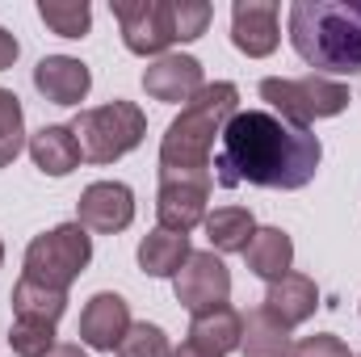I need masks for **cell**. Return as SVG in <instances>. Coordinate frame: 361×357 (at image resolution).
Instances as JSON below:
<instances>
[{"mask_svg":"<svg viewBox=\"0 0 361 357\" xmlns=\"http://www.w3.org/2000/svg\"><path fill=\"white\" fill-rule=\"evenodd\" d=\"M173 4V42H193L206 34L214 8L206 0H169Z\"/></svg>","mask_w":361,"mask_h":357,"instance_id":"cell-27","label":"cell"},{"mask_svg":"<svg viewBox=\"0 0 361 357\" xmlns=\"http://www.w3.org/2000/svg\"><path fill=\"white\" fill-rule=\"evenodd\" d=\"M25 143H30L25 139V109L17 101V92L0 89V169H8Z\"/></svg>","mask_w":361,"mask_h":357,"instance_id":"cell-24","label":"cell"},{"mask_svg":"<svg viewBox=\"0 0 361 357\" xmlns=\"http://www.w3.org/2000/svg\"><path fill=\"white\" fill-rule=\"evenodd\" d=\"M130 55H169L173 47V4L169 0H114L109 4Z\"/></svg>","mask_w":361,"mask_h":357,"instance_id":"cell-8","label":"cell"},{"mask_svg":"<svg viewBox=\"0 0 361 357\" xmlns=\"http://www.w3.org/2000/svg\"><path fill=\"white\" fill-rule=\"evenodd\" d=\"M34 89L51 105H80L92 89V72L72 55H47L34 68Z\"/></svg>","mask_w":361,"mask_h":357,"instance_id":"cell-14","label":"cell"},{"mask_svg":"<svg viewBox=\"0 0 361 357\" xmlns=\"http://www.w3.org/2000/svg\"><path fill=\"white\" fill-rule=\"evenodd\" d=\"M214 173L197 169H160V193H156V219L164 231L189 236L206 223V198H210Z\"/></svg>","mask_w":361,"mask_h":357,"instance_id":"cell-7","label":"cell"},{"mask_svg":"<svg viewBox=\"0 0 361 357\" xmlns=\"http://www.w3.org/2000/svg\"><path fill=\"white\" fill-rule=\"evenodd\" d=\"M72 135L80 143V156L89 164H114L122 156H130L143 135H147V114L135 101H109L97 109H80L72 122Z\"/></svg>","mask_w":361,"mask_h":357,"instance_id":"cell-4","label":"cell"},{"mask_svg":"<svg viewBox=\"0 0 361 357\" xmlns=\"http://www.w3.org/2000/svg\"><path fill=\"white\" fill-rule=\"evenodd\" d=\"M173 290H177V303L189 315L227 307V298H231V269L223 265L219 253H189V261L173 277Z\"/></svg>","mask_w":361,"mask_h":357,"instance_id":"cell-9","label":"cell"},{"mask_svg":"<svg viewBox=\"0 0 361 357\" xmlns=\"http://www.w3.org/2000/svg\"><path fill=\"white\" fill-rule=\"evenodd\" d=\"M189 236H177V231H164V227H156V231H147L143 240H139V269L147 273V277H177L180 265L189 261Z\"/></svg>","mask_w":361,"mask_h":357,"instance_id":"cell-20","label":"cell"},{"mask_svg":"<svg viewBox=\"0 0 361 357\" xmlns=\"http://www.w3.org/2000/svg\"><path fill=\"white\" fill-rule=\"evenodd\" d=\"M25 147H30L34 169H42L47 177H68V173H76L80 160H85V156H80V143H76V135H72V126H59V122L34 131Z\"/></svg>","mask_w":361,"mask_h":357,"instance_id":"cell-16","label":"cell"},{"mask_svg":"<svg viewBox=\"0 0 361 357\" xmlns=\"http://www.w3.org/2000/svg\"><path fill=\"white\" fill-rule=\"evenodd\" d=\"M173 357H219V353H210V349H202V345H193V341H180L177 349H173Z\"/></svg>","mask_w":361,"mask_h":357,"instance_id":"cell-30","label":"cell"},{"mask_svg":"<svg viewBox=\"0 0 361 357\" xmlns=\"http://www.w3.org/2000/svg\"><path fill=\"white\" fill-rule=\"evenodd\" d=\"M324 160V143L311 131L281 122L269 109H235L223 126L219 156L210 160L223 189L257 185V189H302L311 185Z\"/></svg>","mask_w":361,"mask_h":357,"instance_id":"cell-1","label":"cell"},{"mask_svg":"<svg viewBox=\"0 0 361 357\" xmlns=\"http://www.w3.org/2000/svg\"><path fill=\"white\" fill-rule=\"evenodd\" d=\"M290 357H353L349 353V345L336 337V332H315V337H302Z\"/></svg>","mask_w":361,"mask_h":357,"instance_id":"cell-28","label":"cell"},{"mask_svg":"<svg viewBox=\"0 0 361 357\" xmlns=\"http://www.w3.org/2000/svg\"><path fill=\"white\" fill-rule=\"evenodd\" d=\"M55 324H34V320H13L8 328V349L17 357H47L55 349Z\"/></svg>","mask_w":361,"mask_h":357,"instance_id":"cell-26","label":"cell"},{"mask_svg":"<svg viewBox=\"0 0 361 357\" xmlns=\"http://www.w3.org/2000/svg\"><path fill=\"white\" fill-rule=\"evenodd\" d=\"M0 265H4V240H0Z\"/></svg>","mask_w":361,"mask_h":357,"instance_id":"cell-32","label":"cell"},{"mask_svg":"<svg viewBox=\"0 0 361 357\" xmlns=\"http://www.w3.org/2000/svg\"><path fill=\"white\" fill-rule=\"evenodd\" d=\"M261 101H269V114H277L281 122L298 126V131H311V122L319 118H336L349 109V89L341 80H328V76H265L261 80Z\"/></svg>","mask_w":361,"mask_h":357,"instance_id":"cell-5","label":"cell"},{"mask_svg":"<svg viewBox=\"0 0 361 357\" xmlns=\"http://www.w3.org/2000/svg\"><path fill=\"white\" fill-rule=\"evenodd\" d=\"M244 261H248V269L257 277L277 282V277H286L290 265H294V240L281 227H257V236L244 248Z\"/></svg>","mask_w":361,"mask_h":357,"instance_id":"cell-19","label":"cell"},{"mask_svg":"<svg viewBox=\"0 0 361 357\" xmlns=\"http://www.w3.org/2000/svg\"><path fill=\"white\" fill-rule=\"evenodd\" d=\"M13 320H34V324H59L68 311V290H51L42 282L17 277L13 286Z\"/></svg>","mask_w":361,"mask_h":357,"instance_id":"cell-21","label":"cell"},{"mask_svg":"<svg viewBox=\"0 0 361 357\" xmlns=\"http://www.w3.org/2000/svg\"><path fill=\"white\" fill-rule=\"evenodd\" d=\"M290 328H281L265 307L244 315V337H240V353L244 357H290Z\"/></svg>","mask_w":361,"mask_h":357,"instance_id":"cell-22","label":"cell"},{"mask_svg":"<svg viewBox=\"0 0 361 357\" xmlns=\"http://www.w3.org/2000/svg\"><path fill=\"white\" fill-rule=\"evenodd\" d=\"M286 25L315 76H361V0H294Z\"/></svg>","mask_w":361,"mask_h":357,"instance_id":"cell-2","label":"cell"},{"mask_svg":"<svg viewBox=\"0 0 361 357\" xmlns=\"http://www.w3.org/2000/svg\"><path fill=\"white\" fill-rule=\"evenodd\" d=\"M17 55H21V47H17V38H13L8 30H0V72H8V68L17 63Z\"/></svg>","mask_w":361,"mask_h":357,"instance_id":"cell-29","label":"cell"},{"mask_svg":"<svg viewBox=\"0 0 361 357\" xmlns=\"http://www.w3.org/2000/svg\"><path fill=\"white\" fill-rule=\"evenodd\" d=\"M202 63L193 55H160L147 72H143V89L152 101H164V105H189L197 92H202Z\"/></svg>","mask_w":361,"mask_h":357,"instance_id":"cell-13","label":"cell"},{"mask_svg":"<svg viewBox=\"0 0 361 357\" xmlns=\"http://www.w3.org/2000/svg\"><path fill=\"white\" fill-rule=\"evenodd\" d=\"M38 17L51 25L59 38H85L92 30V8L89 0H38Z\"/></svg>","mask_w":361,"mask_h":357,"instance_id":"cell-23","label":"cell"},{"mask_svg":"<svg viewBox=\"0 0 361 357\" xmlns=\"http://www.w3.org/2000/svg\"><path fill=\"white\" fill-rule=\"evenodd\" d=\"M76 223L97 236H118L135 223V193L122 181H92L76 202Z\"/></svg>","mask_w":361,"mask_h":357,"instance_id":"cell-10","label":"cell"},{"mask_svg":"<svg viewBox=\"0 0 361 357\" xmlns=\"http://www.w3.org/2000/svg\"><path fill=\"white\" fill-rule=\"evenodd\" d=\"M357 357H361V353H357Z\"/></svg>","mask_w":361,"mask_h":357,"instance_id":"cell-33","label":"cell"},{"mask_svg":"<svg viewBox=\"0 0 361 357\" xmlns=\"http://www.w3.org/2000/svg\"><path fill=\"white\" fill-rule=\"evenodd\" d=\"M130 324H135L130 320V303L122 294H114V290H101L80 311V345H89L97 353H114Z\"/></svg>","mask_w":361,"mask_h":357,"instance_id":"cell-11","label":"cell"},{"mask_svg":"<svg viewBox=\"0 0 361 357\" xmlns=\"http://www.w3.org/2000/svg\"><path fill=\"white\" fill-rule=\"evenodd\" d=\"M240 337H244V315L235 307H214V311H202V315L189 320V341L219 357L235 353Z\"/></svg>","mask_w":361,"mask_h":357,"instance_id":"cell-17","label":"cell"},{"mask_svg":"<svg viewBox=\"0 0 361 357\" xmlns=\"http://www.w3.org/2000/svg\"><path fill=\"white\" fill-rule=\"evenodd\" d=\"M240 109V89L231 80L202 85V92L169 122L160 139V169H197L210 173L214 139H223V126Z\"/></svg>","mask_w":361,"mask_h":357,"instance_id":"cell-3","label":"cell"},{"mask_svg":"<svg viewBox=\"0 0 361 357\" xmlns=\"http://www.w3.org/2000/svg\"><path fill=\"white\" fill-rule=\"evenodd\" d=\"M261 307L269 311L281 328H298V324H307V320L315 315V307H319V290H315V282H311L307 273H294V269H290L286 277L269 282Z\"/></svg>","mask_w":361,"mask_h":357,"instance_id":"cell-15","label":"cell"},{"mask_svg":"<svg viewBox=\"0 0 361 357\" xmlns=\"http://www.w3.org/2000/svg\"><path fill=\"white\" fill-rule=\"evenodd\" d=\"M206 240H210V253L227 257V253H244L248 240L257 236V219L248 206H219V210H206Z\"/></svg>","mask_w":361,"mask_h":357,"instance_id":"cell-18","label":"cell"},{"mask_svg":"<svg viewBox=\"0 0 361 357\" xmlns=\"http://www.w3.org/2000/svg\"><path fill=\"white\" fill-rule=\"evenodd\" d=\"M92 261V236L80 223H59L30 240L25 248V273L30 282H42L51 290H68Z\"/></svg>","mask_w":361,"mask_h":357,"instance_id":"cell-6","label":"cell"},{"mask_svg":"<svg viewBox=\"0 0 361 357\" xmlns=\"http://www.w3.org/2000/svg\"><path fill=\"white\" fill-rule=\"evenodd\" d=\"M114 353L118 357H173V345H169V332L160 324L139 320V324L126 328V337H122V345Z\"/></svg>","mask_w":361,"mask_h":357,"instance_id":"cell-25","label":"cell"},{"mask_svg":"<svg viewBox=\"0 0 361 357\" xmlns=\"http://www.w3.org/2000/svg\"><path fill=\"white\" fill-rule=\"evenodd\" d=\"M231 42L248 59H265L277 51V0H235L231 4Z\"/></svg>","mask_w":361,"mask_h":357,"instance_id":"cell-12","label":"cell"},{"mask_svg":"<svg viewBox=\"0 0 361 357\" xmlns=\"http://www.w3.org/2000/svg\"><path fill=\"white\" fill-rule=\"evenodd\" d=\"M47 357H89V353H85L80 345H55V349H51Z\"/></svg>","mask_w":361,"mask_h":357,"instance_id":"cell-31","label":"cell"}]
</instances>
